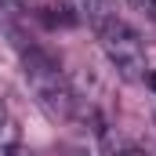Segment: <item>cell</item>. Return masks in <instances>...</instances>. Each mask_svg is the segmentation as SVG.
I'll use <instances>...</instances> for the list:
<instances>
[{"mask_svg": "<svg viewBox=\"0 0 156 156\" xmlns=\"http://www.w3.org/2000/svg\"><path fill=\"white\" fill-rule=\"evenodd\" d=\"M22 66H26V83H29V91L37 94V102L47 109V116H69L73 113V105H76V98H73V91H69V83L62 76V69H58V62L51 58V55H44V51H26V58H22Z\"/></svg>", "mask_w": 156, "mask_h": 156, "instance_id": "1", "label": "cell"}, {"mask_svg": "<svg viewBox=\"0 0 156 156\" xmlns=\"http://www.w3.org/2000/svg\"><path fill=\"white\" fill-rule=\"evenodd\" d=\"M94 29H98L105 58L113 62V69H116L120 76H127V80L142 76V69H145V44H142V37L123 18H109V22H102Z\"/></svg>", "mask_w": 156, "mask_h": 156, "instance_id": "2", "label": "cell"}, {"mask_svg": "<svg viewBox=\"0 0 156 156\" xmlns=\"http://www.w3.org/2000/svg\"><path fill=\"white\" fill-rule=\"evenodd\" d=\"M76 15H83L91 26H102L116 18V0H76Z\"/></svg>", "mask_w": 156, "mask_h": 156, "instance_id": "3", "label": "cell"}, {"mask_svg": "<svg viewBox=\"0 0 156 156\" xmlns=\"http://www.w3.org/2000/svg\"><path fill=\"white\" fill-rule=\"evenodd\" d=\"M138 4L145 7V15H149V18H153V22H156V0H138Z\"/></svg>", "mask_w": 156, "mask_h": 156, "instance_id": "4", "label": "cell"}, {"mask_svg": "<svg viewBox=\"0 0 156 156\" xmlns=\"http://www.w3.org/2000/svg\"><path fill=\"white\" fill-rule=\"evenodd\" d=\"M7 127V109H4V102H0V131Z\"/></svg>", "mask_w": 156, "mask_h": 156, "instance_id": "5", "label": "cell"}, {"mask_svg": "<svg viewBox=\"0 0 156 156\" xmlns=\"http://www.w3.org/2000/svg\"><path fill=\"white\" fill-rule=\"evenodd\" d=\"M66 156H94V153H83V149H69Z\"/></svg>", "mask_w": 156, "mask_h": 156, "instance_id": "6", "label": "cell"}, {"mask_svg": "<svg viewBox=\"0 0 156 156\" xmlns=\"http://www.w3.org/2000/svg\"><path fill=\"white\" fill-rule=\"evenodd\" d=\"M149 87H153V91H156V69H153V73H149Z\"/></svg>", "mask_w": 156, "mask_h": 156, "instance_id": "7", "label": "cell"}]
</instances>
